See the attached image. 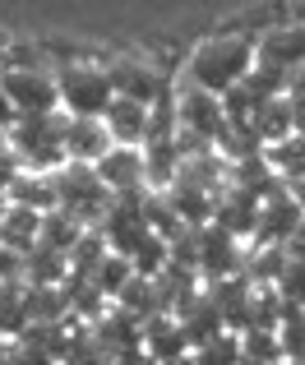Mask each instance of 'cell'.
<instances>
[{
  "mask_svg": "<svg viewBox=\"0 0 305 365\" xmlns=\"http://www.w3.org/2000/svg\"><path fill=\"white\" fill-rule=\"evenodd\" d=\"M254 70V42L241 33H217L208 42H199L185 61V83L199 93L227 98L232 88H241Z\"/></svg>",
  "mask_w": 305,
  "mask_h": 365,
  "instance_id": "1",
  "label": "cell"
},
{
  "mask_svg": "<svg viewBox=\"0 0 305 365\" xmlns=\"http://www.w3.org/2000/svg\"><path fill=\"white\" fill-rule=\"evenodd\" d=\"M56 93H61V116H74V120H102L107 107L116 102L107 65H88V61L61 65L56 70Z\"/></svg>",
  "mask_w": 305,
  "mask_h": 365,
  "instance_id": "2",
  "label": "cell"
},
{
  "mask_svg": "<svg viewBox=\"0 0 305 365\" xmlns=\"http://www.w3.org/2000/svg\"><path fill=\"white\" fill-rule=\"evenodd\" d=\"M5 143L14 148V158L24 162V171H42V176H56L65 167V116H33L19 120L14 130L5 134Z\"/></svg>",
  "mask_w": 305,
  "mask_h": 365,
  "instance_id": "3",
  "label": "cell"
},
{
  "mask_svg": "<svg viewBox=\"0 0 305 365\" xmlns=\"http://www.w3.org/2000/svg\"><path fill=\"white\" fill-rule=\"evenodd\" d=\"M56 204H61V213L79 217L88 232H98L102 217H107L111 208V190L102 185L98 167H83V162H65L61 171H56Z\"/></svg>",
  "mask_w": 305,
  "mask_h": 365,
  "instance_id": "4",
  "label": "cell"
},
{
  "mask_svg": "<svg viewBox=\"0 0 305 365\" xmlns=\"http://www.w3.org/2000/svg\"><path fill=\"white\" fill-rule=\"evenodd\" d=\"M9 93V107L19 111V120L33 116H61V93H56L51 70H0Z\"/></svg>",
  "mask_w": 305,
  "mask_h": 365,
  "instance_id": "5",
  "label": "cell"
},
{
  "mask_svg": "<svg viewBox=\"0 0 305 365\" xmlns=\"http://www.w3.org/2000/svg\"><path fill=\"white\" fill-rule=\"evenodd\" d=\"M102 241H107L111 255H120V259H130L139 245L148 241V217H144V195H125V199H111V208H107V217H102Z\"/></svg>",
  "mask_w": 305,
  "mask_h": 365,
  "instance_id": "6",
  "label": "cell"
},
{
  "mask_svg": "<svg viewBox=\"0 0 305 365\" xmlns=\"http://www.w3.org/2000/svg\"><path fill=\"white\" fill-rule=\"evenodd\" d=\"M245 273V245L232 241L222 227H199V282L217 287V282H232V277Z\"/></svg>",
  "mask_w": 305,
  "mask_h": 365,
  "instance_id": "7",
  "label": "cell"
},
{
  "mask_svg": "<svg viewBox=\"0 0 305 365\" xmlns=\"http://www.w3.org/2000/svg\"><path fill=\"white\" fill-rule=\"evenodd\" d=\"M107 79H111V88H116V98L144 102V107H152V102H157L162 93L171 88L167 74H162L157 65L135 61V56H120V61H111V65H107Z\"/></svg>",
  "mask_w": 305,
  "mask_h": 365,
  "instance_id": "8",
  "label": "cell"
},
{
  "mask_svg": "<svg viewBox=\"0 0 305 365\" xmlns=\"http://www.w3.org/2000/svg\"><path fill=\"white\" fill-rule=\"evenodd\" d=\"M254 65H273L282 74L305 70V24H278L254 42Z\"/></svg>",
  "mask_w": 305,
  "mask_h": 365,
  "instance_id": "9",
  "label": "cell"
},
{
  "mask_svg": "<svg viewBox=\"0 0 305 365\" xmlns=\"http://www.w3.org/2000/svg\"><path fill=\"white\" fill-rule=\"evenodd\" d=\"M98 176H102V185L111 190V199L148 195V180H144V148H111L107 158L98 162Z\"/></svg>",
  "mask_w": 305,
  "mask_h": 365,
  "instance_id": "10",
  "label": "cell"
},
{
  "mask_svg": "<svg viewBox=\"0 0 305 365\" xmlns=\"http://www.w3.org/2000/svg\"><path fill=\"white\" fill-rule=\"evenodd\" d=\"M208 292V301L217 305V314H222V324H227V333H250V310H254V282L250 277H232V282H217V287H204Z\"/></svg>",
  "mask_w": 305,
  "mask_h": 365,
  "instance_id": "11",
  "label": "cell"
},
{
  "mask_svg": "<svg viewBox=\"0 0 305 365\" xmlns=\"http://www.w3.org/2000/svg\"><path fill=\"white\" fill-rule=\"evenodd\" d=\"M301 204L291 195H278V199H269V204L259 208V227H254V241L250 245H278V250H287L291 245V236H296V227H301Z\"/></svg>",
  "mask_w": 305,
  "mask_h": 365,
  "instance_id": "12",
  "label": "cell"
},
{
  "mask_svg": "<svg viewBox=\"0 0 305 365\" xmlns=\"http://www.w3.org/2000/svg\"><path fill=\"white\" fill-rule=\"evenodd\" d=\"M259 199L254 195H245V190H236V185H227V195L217 199V208H213V227H222L232 241H254V227H259Z\"/></svg>",
  "mask_w": 305,
  "mask_h": 365,
  "instance_id": "13",
  "label": "cell"
},
{
  "mask_svg": "<svg viewBox=\"0 0 305 365\" xmlns=\"http://www.w3.org/2000/svg\"><path fill=\"white\" fill-rule=\"evenodd\" d=\"M176 324H180V333H185L190 351L208 347V342H217L227 333V324H222V314H217V305L208 301V292H199L195 301L180 305V310H176Z\"/></svg>",
  "mask_w": 305,
  "mask_h": 365,
  "instance_id": "14",
  "label": "cell"
},
{
  "mask_svg": "<svg viewBox=\"0 0 305 365\" xmlns=\"http://www.w3.org/2000/svg\"><path fill=\"white\" fill-rule=\"evenodd\" d=\"M111 148H116V143H111V134H107V125H102V120H74V116H65V158H70V162L98 167Z\"/></svg>",
  "mask_w": 305,
  "mask_h": 365,
  "instance_id": "15",
  "label": "cell"
},
{
  "mask_svg": "<svg viewBox=\"0 0 305 365\" xmlns=\"http://www.w3.org/2000/svg\"><path fill=\"white\" fill-rule=\"evenodd\" d=\"M162 199H167V208L176 213V222L185 227V232H199V227L213 222L217 199L208 195V190H199V185H190V180H180V176H176V185H171V190H162Z\"/></svg>",
  "mask_w": 305,
  "mask_h": 365,
  "instance_id": "16",
  "label": "cell"
},
{
  "mask_svg": "<svg viewBox=\"0 0 305 365\" xmlns=\"http://www.w3.org/2000/svg\"><path fill=\"white\" fill-rule=\"evenodd\" d=\"M102 125H107V134H111L116 148H144V139H148V107L144 102H130V98H116L107 107V116H102Z\"/></svg>",
  "mask_w": 305,
  "mask_h": 365,
  "instance_id": "17",
  "label": "cell"
},
{
  "mask_svg": "<svg viewBox=\"0 0 305 365\" xmlns=\"http://www.w3.org/2000/svg\"><path fill=\"white\" fill-rule=\"evenodd\" d=\"M144 351H148L152 365H176V361L190 356V342L180 333L176 314H157V319L144 324Z\"/></svg>",
  "mask_w": 305,
  "mask_h": 365,
  "instance_id": "18",
  "label": "cell"
},
{
  "mask_svg": "<svg viewBox=\"0 0 305 365\" xmlns=\"http://www.w3.org/2000/svg\"><path fill=\"white\" fill-rule=\"evenodd\" d=\"M5 199H9L14 208H33V213H42V217L61 208V204H56V180L42 176V171H24V176L9 185Z\"/></svg>",
  "mask_w": 305,
  "mask_h": 365,
  "instance_id": "19",
  "label": "cell"
},
{
  "mask_svg": "<svg viewBox=\"0 0 305 365\" xmlns=\"http://www.w3.org/2000/svg\"><path fill=\"white\" fill-rule=\"evenodd\" d=\"M70 277V255L61 250H46V245H33L24 259V287H65Z\"/></svg>",
  "mask_w": 305,
  "mask_h": 365,
  "instance_id": "20",
  "label": "cell"
},
{
  "mask_svg": "<svg viewBox=\"0 0 305 365\" xmlns=\"http://www.w3.org/2000/svg\"><path fill=\"white\" fill-rule=\"evenodd\" d=\"M24 310L28 329L33 324H70V301L61 287H24Z\"/></svg>",
  "mask_w": 305,
  "mask_h": 365,
  "instance_id": "21",
  "label": "cell"
},
{
  "mask_svg": "<svg viewBox=\"0 0 305 365\" xmlns=\"http://www.w3.org/2000/svg\"><path fill=\"white\" fill-rule=\"evenodd\" d=\"M264 158H269L273 176H278L287 190L305 180V139H301V134H291V139H282V143H273V148H264Z\"/></svg>",
  "mask_w": 305,
  "mask_h": 365,
  "instance_id": "22",
  "label": "cell"
},
{
  "mask_svg": "<svg viewBox=\"0 0 305 365\" xmlns=\"http://www.w3.org/2000/svg\"><path fill=\"white\" fill-rule=\"evenodd\" d=\"M37 241H42V213H33V208H14L9 204V213H5V222H0V245H9V250H33Z\"/></svg>",
  "mask_w": 305,
  "mask_h": 365,
  "instance_id": "23",
  "label": "cell"
},
{
  "mask_svg": "<svg viewBox=\"0 0 305 365\" xmlns=\"http://www.w3.org/2000/svg\"><path fill=\"white\" fill-rule=\"evenodd\" d=\"M287 259L291 255H287V250H278V245H250V250H245V277H250L254 287H278Z\"/></svg>",
  "mask_w": 305,
  "mask_h": 365,
  "instance_id": "24",
  "label": "cell"
},
{
  "mask_svg": "<svg viewBox=\"0 0 305 365\" xmlns=\"http://www.w3.org/2000/svg\"><path fill=\"white\" fill-rule=\"evenodd\" d=\"M83 232H88V227H83L79 217H70V213H61V208H56V213H46V217H42V241H37V245L70 255V250L83 241Z\"/></svg>",
  "mask_w": 305,
  "mask_h": 365,
  "instance_id": "25",
  "label": "cell"
},
{
  "mask_svg": "<svg viewBox=\"0 0 305 365\" xmlns=\"http://www.w3.org/2000/svg\"><path fill=\"white\" fill-rule=\"evenodd\" d=\"M254 134H259V143H264V148H273V143L291 139V107H287V98L264 102V107H259V116H254Z\"/></svg>",
  "mask_w": 305,
  "mask_h": 365,
  "instance_id": "26",
  "label": "cell"
},
{
  "mask_svg": "<svg viewBox=\"0 0 305 365\" xmlns=\"http://www.w3.org/2000/svg\"><path fill=\"white\" fill-rule=\"evenodd\" d=\"M278 347H282V361L301 365L305 361V310L282 301V324H278Z\"/></svg>",
  "mask_w": 305,
  "mask_h": 365,
  "instance_id": "27",
  "label": "cell"
},
{
  "mask_svg": "<svg viewBox=\"0 0 305 365\" xmlns=\"http://www.w3.org/2000/svg\"><path fill=\"white\" fill-rule=\"evenodd\" d=\"M241 365H287L278 347V333H269V329L241 333Z\"/></svg>",
  "mask_w": 305,
  "mask_h": 365,
  "instance_id": "28",
  "label": "cell"
},
{
  "mask_svg": "<svg viewBox=\"0 0 305 365\" xmlns=\"http://www.w3.org/2000/svg\"><path fill=\"white\" fill-rule=\"evenodd\" d=\"M28 333V310H24V287H0V338L19 342Z\"/></svg>",
  "mask_w": 305,
  "mask_h": 365,
  "instance_id": "29",
  "label": "cell"
},
{
  "mask_svg": "<svg viewBox=\"0 0 305 365\" xmlns=\"http://www.w3.org/2000/svg\"><path fill=\"white\" fill-rule=\"evenodd\" d=\"M107 255L111 250H107V241H102V232H83V241L70 250V273L74 277H93Z\"/></svg>",
  "mask_w": 305,
  "mask_h": 365,
  "instance_id": "30",
  "label": "cell"
},
{
  "mask_svg": "<svg viewBox=\"0 0 305 365\" xmlns=\"http://www.w3.org/2000/svg\"><path fill=\"white\" fill-rule=\"evenodd\" d=\"M93 282L102 287V296H107V301H116V296L125 292L130 282H135V268H130V259H120V255H107V259H102V268L93 273Z\"/></svg>",
  "mask_w": 305,
  "mask_h": 365,
  "instance_id": "31",
  "label": "cell"
},
{
  "mask_svg": "<svg viewBox=\"0 0 305 365\" xmlns=\"http://www.w3.org/2000/svg\"><path fill=\"white\" fill-rule=\"evenodd\" d=\"M190 365H241V338H236V333H222L217 342L190 351Z\"/></svg>",
  "mask_w": 305,
  "mask_h": 365,
  "instance_id": "32",
  "label": "cell"
},
{
  "mask_svg": "<svg viewBox=\"0 0 305 365\" xmlns=\"http://www.w3.org/2000/svg\"><path fill=\"white\" fill-rule=\"evenodd\" d=\"M278 296L287 305H296V310H305V259H287V268L278 277Z\"/></svg>",
  "mask_w": 305,
  "mask_h": 365,
  "instance_id": "33",
  "label": "cell"
},
{
  "mask_svg": "<svg viewBox=\"0 0 305 365\" xmlns=\"http://www.w3.org/2000/svg\"><path fill=\"white\" fill-rule=\"evenodd\" d=\"M24 250L0 245V287H24Z\"/></svg>",
  "mask_w": 305,
  "mask_h": 365,
  "instance_id": "34",
  "label": "cell"
},
{
  "mask_svg": "<svg viewBox=\"0 0 305 365\" xmlns=\"http://www.w3.org/2000/svg\"><path fill=\"white\" fill-rule=\"evenodd\" d=\"M24 176V162L14 158V148H9L5 139H0V195H9V185Z\"/></svg>",
  "mask_w": 305,
  "mask_h": 365,
  "instance_id": "35",
  "label": "cell"
},
{
  "mask_svg": "<svg viewBox=\"0 0 305 365\" xmlns=\"http://www.w3.org/2000/svg\"><path fill=\"white\" fill-rule=\"evenodd\" d=\"M9 365H56L46 351H37V347H24V342H14L9 347Z\"/></svg>",
  "mask_w": 305,
  "mask_h": 365,
  "instance_id": "36",
  "label": "cell"
},
{
  "mask_svg": "<svg viewBox=\"0 0 305 365\" xmlns=\"http://www.w3.org/2000/svg\"><path fill=\"white\" fill-rule=\"evenodd\" d=\"M19 125V111L9 107V93H5V79H0V139H5L9 130Z\"/></svg>",
  "mask_w": 305,
  "mask_h": 365,
  "instance_id": "37",
  "label": "cell"
},
{
  "mask_svg": "<svg viewBox=\"0 0 305 365\" xmlns=\"http://www.w3.org/2000/svg\"><path fill=\"white\" fill-rule=\"evenodd\" d=\"M287 107H291V134H301V139H305V98L287 93Z\"/></svg>",
  "mask_w": 305,
  "mask_h": 365,
  "instance_id": "38",
  "label": "cell"
},
{
  "mask_svg": "<svg viewBox=\"0 0 305 365\" xmlns=\"http://www.w3.org/2000/svg\"><path fill=\"white\" fill-rule=\"evenodd\" d=\"M287 255H291V259H305V217H301V227H296V236H291V245H287Z\"/></svg>",
  "mask_w": 305,
  "mask_h": 365,
  "instance_id": "39",
  "label": "cell"
},
{
  "mask_svg": "<svg viewBox=\"0 0 305 365\" xmlns=\"http://www.w3.org/2000/svg\"><path fill=\"white\" fill-rule=\"evenodd\" d=\"M291 93H296V98H305V70L291 74Z\"/></svg>",
  "mask_w": 305,
  "mask_h": 365,
  "instance_id": "40",
  "label": "cell"
},
{
  "mask_svg": "<svg viewBox=\"0 0 305 365\" xmlns=\"http://www.w3.org/2000/svg\"><path fill=\"white\" fill-rule=\"evenodd\" d=\"M5 213H9V199H5V195H0V222H5Z\"/></svg>",
  "mask_w": 305,
  "mask_h": 365,
  "instance_id": "41",
  "label": "cell"
},
{
  "mask_svg": "<svg viewBox=\"0 0 305 365\" xmlns=\"http://www.w3.org/2000/svg\"><path fill=\"white\" fill-rule=\"evenodd\" d=\"M0 70H5V42H0Z\"/></svg>",
  "mask_w": 305,
  "mask_h": 365,
  "instance_id": "42",
  "label": "cell"
},
{
  "mask_svg": "<svg viewBox=\"0 0 305 365\" xmlns=\"http://www.w3.org/2000/svg\"><path fill=\"white\" fill-rule=\"evenodd\" d=\"M0 347H9V342H5V338H0Z\"/></svg>",
  "mask_w": 305,
  "mask_h": 365,
  "instance_id": "43",
  "label": "cell"
},
{
  "mask_svg": "<svg viewBox=\"0 0 305 365\" xmlns=\"http://www.w3.org/2000/svg\"><path fill=\"white\" fill-rule=\"evenodd\" d=\"M287 365H291V361H287Z\"/></svg>",
  "mask_w": 305,
  "mask_h": 365,
  "instance_id": "44",
  "label": "cell"
},
{
  "mask_svg": "<svg viewBox=\"0 0 305 365\" xmlns=\"http://www.w3.org/2000/svg\"><path fill=\"white\" fill-rule=\"evenodd\" d=\"M301 365H305V361H301Z\"/></svg>",
  "mask_w": 305,
  "mask_h": 365,
  "instance_id": "45",
  "label": "cell"
}]
</instances>
